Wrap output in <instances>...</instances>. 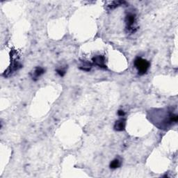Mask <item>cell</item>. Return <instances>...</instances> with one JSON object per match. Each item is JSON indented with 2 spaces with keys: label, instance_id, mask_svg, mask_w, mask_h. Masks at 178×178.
<instances>
[{
  "label": "cell",
  "instance_id": "obj_1",
  "mask_svg": "<svg viewBox=\"0 0 178 178\" xmlns=\"http://www.w3.org/2000/svg\"><path fill=\"white\" fill-rule=\"evenodd\" d=\"M134 65L138 70L139 75H142L146 73L150 68V63L147 60L138 57L134 61Z\"/></svg>",
  "mask_w": 178,
  "mask_h": 178
},
{
  "label": "cell",
  "instance_id": "obj_2",
  "mask_svg": "<svg viewBox=\"0 0 178 178\" xmlns=\"http://www.w3.org/2000/svg\"><path fill=\"white\" fill-rule=\"evenodd\" d=\"M126 28L129 31L135 32V25H136V15L134 13H129L126 16L125 18Z\"/></svg>",
  "mask_w": 178,
  "mask_h": 178
},
{
  "label": "cell",
  "instance_id": "obj_3",
  "mask_svg": "<svg viewBox=\"0 0 178 178\" xmlns=\"http://www.w3.org/2000/svg\"><path fill=\"white\" fill-rule=\"evenodd\" d=\"M93 63L96 65H98L100 67L105 68V57L103 56H95L92 59Z\"/></svg>",
  "mask_w": 178,
  "mask_h": 178
},
{
  "label": "cell",
  "instance_id": "obj_4",
  "mask_svg": "<svg viewBox=\"0 0 178 178\" xmlns=\"http://www.w3.org/2000/svg\"><path fill=\"white\" fill-rule=\"evenodd\" d=\"M125 127V119H120L118 121L116 122L114 125V129L116 131H123Z\"/></svg>",
  "mask_w": 178,
  "mask_h": 178
},
{
  "label": "cell",
  "instance_id": "obj_5",
  "mask_svg": "<svg viewBox=\"0 0 178 178\" xmlns=\"http://www.w3.org/2000/svg\"><path fill=\"white\" fill-rule=\"evenodd\" d=\"M44 73H45V70H44L43 68H42L41 67H37L36 68H35L34 70H33V73H32V79L36 80L38 78L41 77Z\"/></svg>",
  "mask_w": 178,
  "mask_h": 178
},
{
  "label": "cell",
  "instance_id": "obj_6",
  "mask_svg": "<svg viewBox=\"0 0 178 178\" xmlns=\"http://www.w3.org/2000/svg\"><path fill=\"white\" fill-rule=\"evenodd\" d=\"M121 161L118 159H116L114 160H113V161H111V163H110V168L111 169H117V168H119L121 166Z\"/></svg>",
  "mask_w": 178,
  "mask_h": 178
},
{
  "label": "cell",
  "instance_id": "obj_7",
  "mask_svg": "<svg viewBox=\"0 0 178 178\" xmlns=\"http://www.w3.org/2000/svg\"><path fill=\"white\" fill-rule=\"evenodd\" d=\"M57 72L60 76H61V77H63L65 74V71L63 70H57Z\"/></svg>",
  "mask_w": 178,
  "mask_h": 178
},
{
  "label": "cell",
  "instance_id": "obj_8",
  "mask_svg": "<svg viewBox=\"0 0 178 178\" xmlns=\"http://www.w3.org/2000/svg\"><path fill=\"white\" fill-rule=\"evenodd\" d=\"M118 116H125V112H124L123 111H122V110H119L118 111Z\"/></svg>",
  "mask_w": 178,
  "mask_h": 178
}]
</instances>
